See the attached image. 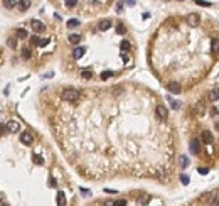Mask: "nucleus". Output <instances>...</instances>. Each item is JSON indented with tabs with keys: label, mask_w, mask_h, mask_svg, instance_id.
<instances>
[{
	"label": "nucleus",
	"mask_w": 219,
	"mask_h": 206,
	"mask_svg": "<svg viewBox=\"0 0 219 206\" xmlns=\"http://www.w3.org/2000/svg\"><path fill=\"white\" fill-rule=\"evenodd\" d=\"M78 98H79L78 90H64L63 91V100H66V101H76Z\"/></svg>",
	"instance_id": "1"
},
{
	"label": "nucleus",
	"mask_w": 219,
	"mask_h": 206,
	"mask_svg": "<svg viewBox=\"0 0 219 206\" xmlns=\"http://www.w3.org/2000/svg\"><path fill=\"white\" fill-rule=\"evenodd\" d=\"M157 115H159V118L160 120H167L168 118V111H167V108L164 107V105H157Z\"/></svg>",
	"instance_id": "2"
},
{
	"label": "nucleus",
	"mask_w": 219,
	"mask_h": 206,
	"mask_svg": "<svg viewBox=\"0 0 219 206\" xmlns=\"http://www.w3.org/2000/svg\"><path fill=\"white\" fill-rule=\"evenodd\" d=\"M20 142H22L24 145H31L32 144V135L29 134V132H22V134H20Z\"/></svg>",
	"instance_id": "3"
},
{
	"label": "nucleus",
	"mask_w": 219,
	"mask_h": 206,
	"mask_svg": "<svg viewBox=\"0 0 219 206\" xmlns=\"http://www.w3.org/2000/svg\"><path fill=\"white\" fill-rule=\"evenodd\" d=\"M167 88H168V91H172V93H180V91H182V86H180L177 81H170V83L167 85Z\"/></svg>",
	"instance_id": "4"
},
{
	"label": "nucleus",
	"mask_w": 219,
	"mask_h": 206,
	"mask_svg": "<svg viewBox=\"0 0 219 206\" xmlns=\"http://www.w3.org/2000/svg\"><path fill=\"white\" fill-rule=\"evenodd\" d=\"M187 24L192 25V27H196V25L199 24V15H197V14H189L187 15Z\"/></svg>",
	"instance_id": "5"
},
{
	"label": "nucleus",
	"mask_w": 219,
	"mask_h": 206,
	"mask_svg": "<svg viewBox=\"0 0 219 206\" xmlns=\"http://www.w3.org/2000/svg\"><path fill=\"white\" fill-rule=\"evenodd\" d=\"M7 130H8V132H19V130H20V125H19L17 122H14V120H12V122L7 123Z\"/></svg>",
	"instance_id": "6"
},
{
	"label": "nucleus",
	"mask_w": 219,
	"mask_h": 206,
	"mask_svg": "<svg viewBox=\"0 0 219 206\" xmlns=\"http://www.w3.org/2000/svg\"><path fill=\"white\" fill-rule=\"evenodd\" d=\"M31 25H32V29H34L35 32H42V31H44L42 22H39V20H32V22H31Z\"/></svg>",
	"instance_id": "7"
},
{
	"label": "nucleus",
	"mask_w": 219,
	"mask_h": 206,
	"mask_svg": "<svg viewBox=\"0 0 219 206\" xmlns=\"http://www.w3.org/2000/svg\"><path fill=\"white\" fill-rule=\"evenodd\" d=\"M202 142L208 144V145H211V144H212V135H211V132H202Z\"/></svg>",
	"instance_id": "8"
},
{
	"label": "nucleus",
	"mask_w": 219,
	"mask_h": 206,
	"mask_svg": "<svg viewBox=\"0 0 219 206\" xmlns=\"http://www.w3.org/2000/svg\"><path fill=\"white\" fill-rule=\"evenodd\" d=\"M83 54H84V49H83V48H76L74 51H73L74 59H79V58H83Z\"/></svg>",
	"instance_id": "9"
},
{
	"label": "nucleus",
	"mask_w": 219,
	"mask_h": 206,
	"mask_svg": "<svg viewBox=\"0 0 219 206\" xmlns=\"http://www.w3.org/2000/svg\"><path fill=\"white\" fill-rule=\"evenodd\" d=\"M191 152L192 154H199V142H197V140H194V142L191 144Z\"/></svg>",
	"instance_id": "10"
},
{
	"label": "nucleus",
	"mask_w": 219,
	"mask_h": 206,
	"mask_svg": "<svg viewBox=\"0 0 219 206\" xmlns=\"http://www.w3.org/2000/svg\"><path fill=\"white\" fill-rule=\"evenodd\" d=\"M209 98H211L212 101H217L219 100V90H212L211 93H209Z\"/></svg>",
	"instance_id": "11"
},
{
	"label": "nucleus",
	"mask_w": 219,
	"mask_h": 206,
	"mask_svg": "<svg viewBox=\"0 0 219 206\" xmlns=\"http://www.w3.org/2000/svg\"><path fill=\"white\" fill-rule=\"evenodd\" d=\"M109 27H111V22H109V20H103L101 24H100V29H101V31H108Z\"/></svg>",
	"instance_id": "12"
},
{
	"label": "nucleus",
	"mask_w": 219,
	"mask_h": 206,
	"mask_svg": "<svg viewBox=\"0 0 219 206\" xmlns=\"http://www.w3.org/2000/svg\"><path fill=\"white\" fill-rule=\"evenodd\" d=\"M20 8H22V10H27L29 7H31V0H20Z\"/></svg>",
	"instance_id": "13"
},
{
	"label": "nucleus",
	"mask_w": 219,
	"mask_h": 206,
	"mask_svg": "<svg viewBox=\"0 0 219 206\" xmlns=\"http://www.w3.org/2000/svg\"><path fill=\"white\" fill-rule=\"evenodd\" d=\"M4 5L7 8H14L17 5V2H15V0H4Z\"/></svg>",
	"instance_id": "14"
},
{
	"label": "nucleus",
	"mask_w": 219,
	"mask_h": 206,
	"mask_svg": "<svg viewBox=\"0 0 219 206\" xmlns=\"http://www.w3.org/2000/svg\"><path fill=\"white\" fill-rule=\"evenodd\" d=\"M211 49H212L214 52H219V39H214V41L211 42Z\"/></svg>",
	"instance_id": "15"
},
{
	"label": "nucleus",
	"mask_w": 219,
	"mask_h": 206,
	"mask_svg": "<svg viewBox=\"0 0 219 206\" xmlns=\"http://www.w3.org/2000/svg\"><path fill=\"white\" fill-rule=\"evenodd\" d=\"M79 41H81V37H79L78 34H73V36H69V42H71V44H78Z\"/></svg>",
	"instance_id": "16"
},
{
	"label": "nucleus",
	"mask_w": 219,
	"mask_h": 206,
	"mask_svg": "<svg viewBox=\"0 0 219 206\" xmlns=\"http://www.w3.org/2000/svg\"><path fill=\"white\" fill-rule=\"evenodd\" d=\"M78 25H79V22H78L76 19H71L69 22H67V27H71V29H73V27H78Z\"/></svg>",
	"instance_id": "17"
},
{
	"label": "nucleus",
	"mask_w": 219,
	"mask_h": 206,
	"mask_svg": "<svg viewBox=\"0 0 219 206\" xmlns=\"http://www.w3.org/2000/svg\"><path fill=\"white\" fill-rule=\"evenodd\" d=\"M17 36H19L20 39H24V37H27V31H25V29H19V31H17Z\"/></svg>",
	"instance_id": "18"
},
{
	"label": "nucleus",
	"mask_w": 219,
	"mask_h": 206,
	"mask_svg": "<svg viewBox=\"0 0 219 206\" xmlns=\"http://www.w3.org/2000/svg\"><path fill=\"white\" fill-rule=\"evenodd\" d=\"M64 203H66L64 201V193H59L57 194V204H64Z\"/></svg>",
	"instance_id": "19"
},
{
	"label": "nucleus",
	"mask_w": 219,
	"mask_h": 206,
	"mask_svg": "<svg viewBox=\"0 0 219 206\" xmlns=\"http://www.w3.org/2000/svg\"><path fill=\"white\" fill-rule=\"evenodd\" d=\"M130 48H132V46H130L128 41H123V42H121V49H123V51H128Z\"/></svg>",
	"instance_id": "20"
},
{
	"label": "nucleus",
	"mask_w": 219,
	"mask_h": 206,
	"mask_svg": "<svg viewBox=\"0 0 219 206\" xmlns=\"http://www.w3.org/2000/svg\"><path fill=\"white\" fill-rule=\"evenodd\" d=\"M22 58H24V59H31V51H29V49H24V51H22Z\"/></svg>",
	"instance_id": "21"
},
{
	"label": "nucleus",
	"mask_w": 219,
	"mask_h": 206,
	"mask_svg": "<svg viewBox=\"0 0 219 206\" xmlns=\"http://www.w3.org/2000/svg\"><path fill=\"white\" fill-rule=\"evenodd\" d=\"M34 162H35V164H39V166H42L44 161H42V157H39V155H34Z\"/></svg>",
	"instance_id": "22"
},
{
	"label": "nucleus",
	"mask_w": 219,
	"mask_h": 206,
	"mask_svg": "<svg viewBox=\"0 0 219 206\" xmlns=\"http://www.w3.org/2000/svg\"><path fill=\"white\" fill-rule=\"evenodd\" d=\"M76 4H78V0H66V5H67L69 8H71V7H74Z\"/></svg>",
	"instance_id": "23"
},
{
	"label": "nucleus",
	"mask_w": 219,
	"mask_h": 206,
	"mask_svg": "<svg viewBox=\"0 0 219 206\" xmlns=\"http://www.w3.org/2000/svg\"><path fill=\"white\" fill-rule=\"evenodd\" d=\"M7 44H8V48H15V39H14V37H10V39L7 41Z\"/></svg>",
	"instance_id": "24"
},
{
	"label": "nucleus",
	"mask_w": 219,
	"mask_h": 206,
	"mask_svg": "<svg viewBox=\"0 0 219 206\" xmlns=\"http://www.w3.org/2000/svg\"><path fill=\"white\" fill-rule=\"evenodd\" d=\"M81 76H83L84 79H90V78H91V71H83Z\"/></svg>",
	"instance_id": "25"
},
{
	"label": "nucleus",
	"mask_w": 219,
	"mask_h": 206,
	"mask_svg": "<svg viewBox=\"0 0 219 206\" xmlns=\"http://www.w3.org/2000/svg\"><path fill=\"white\" fill-rule=\"evenodd\" d=\"M125 31H126V29L125 27H123V25H118V27H116V32H118V34H125Z\"/></svg>",
	"instance_id": "26"
},
{
	"label": "nucleus",
	"mask_w": 219,
	"mask_h": 206,
	"mask_svg": "<svg viewBox=\"0 0 219 206\" xmlns=\"http://www.w3.org/2000/svg\"><path fill=\"white\" fill-rule=\"evenodd\" d=\"M109 76H113V73H111V71H105V73L101 75V78L106 79V78H109Z\"/></svg>",
	"instance_id": "27"
},
{
	"label": "nucleus",
	"mask_w": 219,
	"mask_h": 206,
	"mask_svg": "<svg viewBox=\"0 0 219 206\" xmlns=\"http://www.w3.org/2000/svg\"><path fill=\"white\" fill-rule=\"evenodd\" d=\"M180 181L184 182V184H189V178H187V176H184V174L180 176Z\"/></svg>",
	"instance_id": "28"
},
{
	"label": "nucleus",
	"mask_w": 219,
	"mask_h": 206,
	"mask_svg": "<svg viewBox=\"0 0 219 206\" xmlns=\"http://www.w3.org/2000/svg\"><path fill=\"white\" fill-rule=\"evenodd\" d=\"M180 164H182V167H185V166H189V161L185 157H182V162H180Z\"/></svg>",
	"instance_id": "29"
},
{
	"label": "nucleus",
	"mask_w": 219,
	"mask_h": 206,
	"mask_svg": "<svg viewBox=\"0 0 219 206\" xmlns=\"http://www.w3.org/2000/svg\"><path fill=\"white\" fill-rule=\"evenodd\" d=\"M47 42H49V39H41L39 41V46H46Z\"/></svg>",
	"instance_id": "30"
},
{
	"label": "nucleus",
	"mask_w": 219,
	"mask_h": 206,
	"mask_svg": "<svg viewBox=\"0 0 219 206\" xmlns=\"http://www.w3.org/2000/svg\"><path fill=\"white\" fill-rule=\"evenodd\" d=\"M197 4H199V5H202V7H209V4H208V2H202V0H197Z\"/></svg>",
	"instance_id": "31"
},
{
	"label": "nucleus",
	"mask_w": 219,
	"mask_h": 206,
	"mask_svg": "<svg viewBox=\"0 0 219 206\" xmlns=\"http://www.w3.org/2000/svg\"><path fill=\"white\" fill-rule=\"evenodd\" d=\"M39 37H32V44H39Z\"/></svg>",
	"instance_id": "32"
},
{
	"label": "nucleus",
	"mask_w": 219,
	"mask_h": 206,
	"mask_svg": "<svg viewBox=\"0 0 219 206\" xmlns=\"http://www.w3.org/2000/svg\"><path fill=\"white\" fill-rule=\"evenodd\" d=\"M2 118H4V113H2V111H0V122H2Z\"/></svg>",
	"instance_id": "33"
},
{
	"label": "nucleus",
	"mask_w": 219,
	"mask_h": 206,
	"mask_svg": "<svg viewBox=\"0 0 219 206\" xmlns=\"http://www.w3.org/2000/svg\"><path fill=\"white\" fill-rule=\"evenodd\" d=\"M2 199H4V194L0 193V203H2Z\"/></svg>",
	"instance_id": "34"
},
{
	"label": "nucleus",
	"mask_w": 219,
	"mask_h": 206,
	"mask_svg": "<svg viewBox=\"0 0 219 206\" xmlns=\"http://www.w3.org/2000/svg\"><path fill=\"white\" fill-rule=\"evenodd\" d=\"M216 128H217V130H219V122H217V123H216Z\"/></svg>",
	"instance_id": "35"
}]
</instances>
